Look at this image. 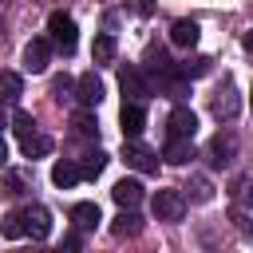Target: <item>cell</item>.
Wrapping results in <instances>:
<instances>
[{
	"instance_id": "22",
	"label": "cell",
	"mask_w": 253,
	"mask_h": 253,
	"mask_svg": "<svg viewBox=\"0 0 253 253\" xmlns=\"http://www.w3.org/2000/svg\"><path fill=\"white\" fill-rule=\"evenodd\" d=\"M103 170H107V154H103V150L83 154V166H79V174H83V178H99Z\"/></svg>"
},
{
	"instance_id": "12",
	"label": "cell",
	"mask_w": 253,
	"mask_h": 253,
	"mask_svg": "<svg viewBox=\"0 0 253 253\" xmlns=\"http://www.w3.org/2000/svg\"><path fill=\"white\" fill-rule=\"evenodd\" d=\"M111 198H115L123 210H134V206L142 202V182H138V178H123V182H115Z\"/></svg>"
},
{
	"instance_id": "14",
	"label": "cell",
	"mask_w": 253,
	"mask_h": 253,
	"mask_svg": "<svg viewBox=\"0 0 253 253\" xmlns=\"http://www.w3.org/2000/svg\"><path fill=\"white\" fill-rule=\"evenodd\" d=\"M111 233H115L119 241H123V237H138V233H142V217H138L134 210H123V213L111 221Z\"/></svg>"
},
{
	"instance_id": "27",
	"label": "cell",
	"mask_w": 253,
	"mask_h": 253,
	"mask_svg": "<svg viewBox=\"0 0 253 253\" xmlns=\"http://www.w3.org/2000/svg\"><path fill=\"white\" fill-rule=\"evenodd\" d=\"M130 8H134L138 16H150V12H154V0H130Z\"/></svg>"
},
{
	"instance_id": "11",
	"label": "cell",
	"mask_w": 253,
	"mask_h": 253,
	"mask_svg": "<svg viewBox=\"0 0 253 253\" xmlns=\"http://www.w3.org/2000/svg\"><path fill=\"white\" fill-rule=\"evenodd\" d=\"M210 111H213L217 119H233V115L241 111V99H237V91H233L229 79H225V87H217V95L210 99Z\"/></svg>"
},
{
	"instance_id": "19",
	"label": "cell",
	"mask_w": 253,
	"mask_h": 253,
	"mask_svg": "<svg viewBox=\"0 0 253 253\" xmlns=\"http://www.w3.org/2000/svg\"><path fill=\"white\" fill-rule=\"evenodd\" d=\"M24 95V79L16 71H0V103H20Z\"/></svg>"
},
{
	"instance_id": "28",
	"label": "cell",
	"mask_w": 253,
	"mask_h": 253,
	"mask_svg": "<svg viewBox=\"0 0 253 253\" xmlns=\"http://www.w3.org/2000/svg\"><path fill=\"white\" fill-rule=\"evenodd\" d=\"M67 91H71V79H63V75H59V79H55V95H59V99H63V95H67Z\"/></svg>"
},
{
	"instance_id": "24",
	"label": "cell",
	"mask_w": 253,
	"mask_h": 253,
	"mask_svg": "<svg viewBox=\"0 0 253 253\" xmlns=\"http://www.w3.org/2000/svg\"><path fill=\"white\" fill-rule=\"evenodd\" d=\"M0 233H4V237H12V241H16V237H24V213H20V210H16V213H8V217H4V225H0Z\"/></svg>"
},
{
	"instance_id": "10",
	"label": "cell",
	"mask_w": 253,
	"mask_h": 253,
	"mask_svg": "<svg viewBox=\"0 0 253 253\" xmlns=\"http://www.w3.org/2000/svg\"><path fill=\"white\" fill-rule=\"evenodd\" d=\"M119 126H123V138H138L142 126H146V107H142V103H123Z\"/></svg>"
},
{
	"instance_id": "25",
	"label": "cell",
	"mask_w": 253,
	"mask_h": 253,
	"mask_svg": "<svg viewBox=\"0 0 253 253\" xmlns=\"http://www.w3.org/2000/svg\"><path fill=\"white\" fill-rule=\"evenodd\" d=\"M12 130H16L20 138H28V134L36 130V119H32L28 111H16V115H12Z\"/></svg>"
},
{
	"instance_id": "31",
	"label": "cell",
	"mask_w": 253,
	"mask_h": 253,
	"mask_svg": "<svg viewBox=\"0 0 253 253\" xmlns=\"http://www.w3.org/2000/svg\"><path fill=\"white\" fill-rule=\"evenodd\" d=\"M245 210H249V213H253V186H249V190H245Z\"/></svg>"
},
{
	"instance_id": "3",
	"label": "cell",
	"mask_w": 253,
	"mask_h": 253,
	"mask_svg": "<svg viewBox=\"0 0 253 253\" xmlns=\"http://www.w3.org/2000/svg\"><path fill=\"white\" fill-rule=\"evenodd\" d=\"M150 210H154L158 221H178L186 213V194L182 190H158L154 202H150Z\"/></svg>"
},
{
	"instance_id": "13",
	"label": "cell",
	"mask_w": 253,
	"mask_h": 253,
	"mask_svg": "<svg viewBox=\"0 0 253 253\" xmlns=\"http://www.w3.org/2000/svg\"><path fill=\"white\" fill-rule=\"evenodd\" d=\"M198 36H202L198 20H174V24H170V43H174V47H194Z\"/></svg>"
},
{
	"instance_id": "33",
	"label": "cell",
	"mask_w": 253,
	"mask_h": 253,
	"mask_svg": "<svg viewBox=\"0 0 253 253\" xmlns=\"http://www.w3.org/2000/svg\"><path fill=\"white\" fill-rule=\"evenodd\" d=\"M0 126H4V111H0Z\"/></svg>"
},
{
	"instance_id": "15",
	"label": "cell",
	"mask_w": 253,
	"mask_h": 253,
	"mask_svg": "<svg viewBox=\"0 0 253 253\" xmlns=\"http://www.w3.org/2000/svg\"><path fill=\"white\" fill-rule=\"evenodd\" d=\"M79 178H83V174H79V166H75V162H67V158H59V162L51 166V186H59V190H71Z\"/></svg>"
},
{
	"instance_id": "21",
	"label": "cell",
	"mask_w": 253,
	"mask_h": 253,
	"mask_svg": "<svg viewBox=\"0 0 253 253\" xmlns=\"http://www.w3.org/2000/svg\"><path fill=\"white\" fill-rule=\"evenodd\" d=\"M71 126H75V134H79V138H99V119L91 115V107H87V111H79V115L71 119Z\"/></svg>"
},
{
	"instance_id": "20",
	"label": "cell",
	"mask_w": 253,
	"mask_h": 253,
	"mask_svg": "<svg viewBox=\"0 0 253 253\" xmlns=\"http://www.w3.org/2000/svg\"><path fill=\"white\" fill-rule=\"evenodd\" d=\"M91 59H95V63H115V36H111V32L95 36V43H91Z\"/></svg>"
},
{
	"instance_id": "18",
	"label": "cell",
	"mask_w": 253,
	"mask_h": 253,
	"mask_svg": "<svg viewBox=\"0 0 253 253\" xmlns=\"http://www.w3.org/2000/svg\"><path fill=\"white\" fill-rule=\"evenodd\" d=\"M71 221L79 229H95V221H103V217H99V206L95 202H75L71 206Z\"/></svg>"
},
{
	"instance_id": "32",
	"label": "cell",
	"mask_w": 253,
	"mask_h": 253,
	"mask_svg": "<svg viewBox=\"0 0 253 253\" xmlns=\"http://www.w3.org/2000/svg\"><path fill=\"white\" fill-rule=\"evenodd\" d=\"M4 158H8V146H4V138H0V166H4Z\"/></svg>"
},
{
	"instance_id": "6",
	"label": "cell",
	"mask_w": 253,
	"mask_h": 253,
	"mask_svg": "<svg viewBox=\"0 0 253 253\" xmlns=\"http://www.w3.org/2000/svg\"><path fill=\"white\" fill-rule=\"evenodd\" d=\"M166 130H170V138H194L198 134V115L190 107H174L170 119H166Z\"/></svg>"
},
{
	"instance_id": "16",
	"label": "cell",
	"mask_w": 253,
	"mask_h": 253,
	"mask_svg": "<svg viewBox=\"0 0 253 253\" xmlns=\"http://www.w3.org/2000/svg\"><path fill=\"white\" fill-rule=\"evenodd\" d=\"M20 150H24V158H43V154H51V138L32 130L28 138H20Z\"/></svg>"
},
{
	"instance_id": "17",
	"label": "cell",
	"mask_w": 253,
	"mask_h": 253,
	"mask_svg": "<svg viewBox=\"0 0 253 253\" xmlns=\"http://www.w3.org/2000/svg\"><path fill=\"white\" fill-rule=\"evenodd\" d=\"M162 158H166L170 166H182V162H190V158H194V146H190V138H170V142H166V150H162Z\"/></svg>"
},
{
	"instance_id": "9",
	"label": "cell",
	"mask_w": 253,
	"mask_h": 253,
	"mask_svg": "<svg viewBox=\"0 0 253 253\" xmlns=\"http://www.w3.org/2000/svg\"><path fill=\"white\" fill-rule=\"evenodd\" d=\"M75 99H79L83 107H99V103H103V79H99L95 71H83V75L75 79Z\"/></svg>"
},
{
	"instance_id": "26",
	"label": "cell",
	"mask_w": 253,
	"mask_h": 253,
	"mask_svg": "<svg viewBox=\"0 0 253 253\" xmlns=\"http://www.w3.org/2000/svg\"><path fill=\"white\" fill-rule=\"evenodd\" d=\"M186 190L194 194V202H210V198H213V186H210L206 178H194V182H190Z\"/></svg>"
},
{
	"instance_id": "29",
	"label": "cell",
	"mask_w": 253,
	"mask_h": 253,
	"mask_svg": "<svg viewBox=\"0 0 253 253\" xmlns=\"http://www.w3.org/2000/svg\"><path fill=\"white\" fill-rule=\"evenodd\" d=\"M63 249H79V233H67L63 237Z\"/></svg>"
},
{
	"instance_id": "4",
	"label": "cell",
	"mask_w": 253,
	"mask_h": 253,
	"mask_svg": "<svg viewBox=\"0 0 253 253\" xmlns=\"http://www.w3.org/2000/svg\"><path fill=\"white\" fill-rule=\"evenodd\" d=\"M123 162H126V166H134L138 174H154V170H158V154H154L150 146L134 142V138H126V142H123Z\"/></svg>"
},
{
	"instance_id": "8",
	"label": "cell",
	"mask_w": 253,
	"mask_h": 253,
	"mask_svg": "<svg viewBox=\"0 0 253 253\" xmlns=\"http://www.w3.org/2000/svg\"><path fill=\"white\" fill-rule=\"evenodd\" d=\"M20 213H24V233H28V237L43 241V237L51 233V213H47L43 206H24Z\"/></svg>"
},
{
	"instance_id": "1",
	"label": "cell",
	"mask_w": 253,
	"mask_h": 253,
	"mask_svg": "<svg viewBox=\"0 0 253 253\" xmlns=\"http://www.w3.org/2000/svg\"><path fill=\"white\" fill-rule=\"evenodd\" d=\"M47 32H51V43H55L63 55L75 51V43H79V28H75V20H71L67 12H51V16H47Z\"/></svg>"
},
{
	"instance_id": "5",
	"label": "cell",
	"mask_w": 253,
	"mask_h": 253,
	"mask_svg": "<svg viewBox=\"0 0 253 253\" xmlns=\"http://www.w3.org/2000/svg\"><path fill=\"white\" fill-rule=\"evenodd\" d=\"M47 63H51V43L47 40H28L24 43V71H32V75H40V71H47Z\"/></svg>"
},
{
	"instance_id": "2",
	"label": "cell",
	"mask_w": 253,
	"mask_h": 253,
	"mask_svg": "<svg viewBox=\"0 0 253 253\" xmlns=\"http://www.w3.org/2000/svg\"><path fill=\"white\" fill-rule=\"evenodd\" d=\"M119 87H123V103H146L150 99V83L142 79L138 67H119Z\"/></svg>"
},
{
	"instance_id": "30",
	"label": "cell",
	"mask_w": 253,
	"mask_h": 253,
	"mask_svg": "<svg viewBox=\"0 0 253 253\" xmlns=\"http://www.w3.org/2000/svg\"><path fill=\"white\" fill-rule=\"evenodd\" d=\"M241 47H245V51H249V55H253V28H249V32H245V36H241Z\"/></svg>"
},
{
	"instance_id": "7",
	"label": "cell",
	"mask_w": 253,
	"mask_h": 253,
	"mask_svg": "<svg viewBox=\"0 0 253 253\" xmlns=\"http://www.w3.org/2000/svg\"><path fill=\"white\" fill-rule=\"evenodd\" d=\"M206 154H210V162H213V166H229V162L237 158V138H233L229 130H225V134L217 130V134L210 138V146H206Z\"/></svg>"
},
{
	"instance_id": "23",
	"label": "cell",
	"mask_w": 253,
	"mask_h": 253,
	"mask_svg": "<svg viewBox=\"0 0 253 253\" xmlns=\"http://www.w3.org/2000/svg\"><path fill=\"white\" fill-rule=\"evenodd\" d=\"M210 63H213V59L194 55V59H186V63H182V75H186V79H198V75H206V71H210Z\"/></svg>"
}]
</instances>
